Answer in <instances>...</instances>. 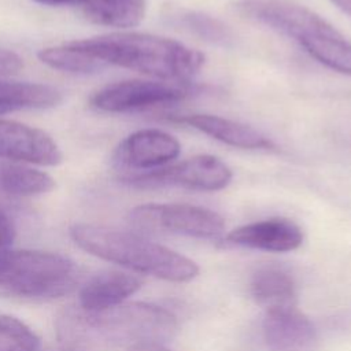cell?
<instances>
[{
    "label": "cell",
    "instance_id": "obj_17",
    "mask_svg": "<svg viewBox=\"0 0 351 351\" xmlns=\"http://www.w3.org/2000/svg\"><path fill=\"white\" fill-rule=\"evenodd\" d=\"M55 180L45 171L27 163L0 159V193L29 197L51 192Z\"/></svg>",
    "mask_w": 351,
    "mask_h": 351
},
{
    "label": "cell",
    "instance_id": "obj_20",
    "mask_svg": "<svg viewBox=\"0 0 351 351\" xmlns=\"http://www.w3.org/2000/svg\"><path fill=\"white\" fill-rule=\"evenodd\" d=\"M40 337L23 321L0 314V351H38Z\"/></svg>",
    "mask_w": 351,
    "mask_h": 351
},
{
    "label": "cell",
    "instance_id": "obj_12",
    "mask_svg": "<svg viewBox=\"0 0 351 351\" xmlns=\"http://www.w3.org/2000/svg\"><path fill=\"white\" fill-rule=\"evenodd\" d=\"M226 241L234 245L269 252L293 251L303 243L302 229L287 218H269L233 229Z\"/></svg>",
    "mask_w": 351,
    "mask_h": 351
},
{
    "label": "cell",
    "instance_id": "obj_1",
    "mask_svg": "<svg viewBox=\"0 0 351 351\" xmlns=\"http://www.w3.org/2000/svg\"><path fill=\"white\" fill-rule=\"evenodd\" d=\"M176 315L160 306L123 302L99 313L69 311L58 322L59 339L71 351L100 346L166 344L177 333Z\"/></svg>",
    "mask_w": 351,
    "mask_h": 351
},
{
    "label": "cell",
    "instance_id": "obj_25",
    "mask_svg": "<svg viewBox=\"0 0 351 351\" xmlns=\"http://www.w3.org/2000/svg\"><path fill=\"white\" fill-rule=\"evenodd\" d=\"M128 351H170L163 344H138L129 347Z\"/></svg>",
    "mask_w": 351,
    "mask_h": 351
},
{
    "label": "cell",
    "instance_id": "obj_4",
    "mask_svg": "<svg viewBox=\"0 0 351 351\" xmlns=\"http://www.w3.org/2000/svg\"><path fill=\"white\" fill-rule=\"evenodd\" d=\"M234 8L292 38L321 64L351 77V41L307 7L289 0H239Z\"/></svg>",
    "mask_w": 351,
    "mask_h": 351
},
{
    "label": "cell",
    "instance_id": "obj_2",
    "mask_svg": "<svg viewBox=\"0 0 351 351\" xmlns=\"http://www.w3.org/2000/svg\"><path fill=\"white\" fill-rule=\"evenodd\" d=\"M101 66H118L162 81L185 84L204 64V55L171 38L118 32L71 41Z\"/></svg>",
    "mask_w": 351,
    "mask_h": 351
},
{
    "label": "cell",
    "instance_id": "obj_3",
    "mask_svg": "<svg viewBox=\"0 0 351 351\" xmlns=\"http://www.w3.org/2000/svg\"><path fill=\"white\" fill-rule=\"evenodd\" d=\"M69 233L85 252L136 274L184 282L195 278L199 273V266L192 259L137 232L95 223H74Z\"/></svg>",
    "mask_w": 351,
    "mask_h": 351
},
{
    "label": "cell",
    "instance_id": "obj_16",
    "mask_svg": "<svg viewBox=\"0 0 351 351\" xmlns=\"http://www.w3.org/2000/svg\"><path fill=\"white\" fill-rule=\"evenodd\" d=\"M62 99V92L48 84L0 80V115L21 110L53 108Z\"/></svg>",
    "mask_w": 351,
    "mask_h": 351
},
{
    "label": "cell",
    "instance_id": "obj_15",
    "mask_svg": "<svg viewBox=\"0 0 351 351\" xmlns=\"http://www.w3.org/2000/svg\"><path fill=\"white\" fill-rule=\"evenodd\" d=\"M250 292L252 299L266 310L293 307L298 300L295 278L277 265L259 267L251 277Z\"/></svg>",
    "mask_w": 351,
    "mask_h": 351
},
{
    "label": "cell",
    "instance_id": "obj_10",
    "mask_svg": "<svg viewBox=\"0 0 351 351\" xmlns=\"http://www.w3.org/2000/svg\"><path fill=\"white\" fill-rule=\"evenodd\" d=\"M0 159L56 166L63 162V152L47 132L0 118Z\"/></svg>",
    "mask_w": 351,
    "mask_h": 351
},
{
    "label": "cell",
    "instance_id": "obj_13",
    "mask_svg": "<svg viewBox=\"0 0 351 351\" xmlns=\"http://www.w3.org/2000/svg\"><path fill=\"white\" fill-rule=\"evenodd\" d=\"M143 285V278L129 270L106 269L93 274L80 289V308L99 313L128 300Z\"/></svg>",
    "mask_w": 351,
    "mask_h": 351
},
{
    "label": "cell",
    "instance_id": "obj_5",
    "mask_svg": "<svg viewBox=\"0 0 351 351\" xmlns=\"http://www.w3.org/2000/svg\"><path fill=\"white\" fill-rule=\"evenodd\" d=\"M78 267L60 254L37 250L0 251V292L22 298H56L70 292Z\"/></svg>",
    "mask_w": 351,
    "mask_h": 351
},
{
    "label": "cell",
    "instance_id": "obj_19",
    "mask_svg": "<svg viewBox=\"0 0 351 351\" xmlns=\"http://www.w3.org/2000/svg\"><path fill=\"white\" fill-rule=\"evenodd\" d=\"M37 56L41 63L64 73L92 74L104 69V66L82 52L71 41L62 45L41 48L37 52Z\"/></svg>",
    "mask_w": 351,
    "mask_h": 351
},
{
    "label": "cell",
    "instance_id": "obj_7",
    "mask_svg": "<svg viewBox=\"0 0 351 351\" xmlns=\"http://www.w3.org/2000/svg\"><path fill=\"white\" fill-rule=\"evenodd\" d=\"M232 177V170L225 162L214 155L203 154L167 167L141 173H126L119 176V180L137 189L178 186L192 191L213 192L226 188Z\"/></svg>",
    "mask_w": 351,
    "mask_h": 351
},
{
    "label": "cell",
    "instance_id": "obj_24",
    "mask_svg": "<svg viewBox=\"0 0 351 351\" xmlns=\"http://www.w3.org/2000/svg\"><path fill=\"white\" fill-rule=\"evenodd\" d=\"M48 7H81L85 0H33Z\"/></svg>",
    "mask_w": 351,
    "mask_h": 351
},
{
    "label": "cell",
    "instance_id": "obj_8",
    "mask_svg": "<svg viewBox=\"0 0 351 351\" xmlns=\"http://www.w3.org/2000/svg\"><path fill=\"white\" fill-rule=\"evenodd\" d=\"M192 93L185 84L167 81L126 80L99 89L90 97V106L101 112L121 114L144 111L186 99Z\"/></svg>",
    "mask_w": 351,
    "mask_h": 351
},
{
    "label": "cell",
    "instance_id": "obj_21",
    "mask_svg": "<svg viewBox=\"0 0 351 351\" xmlns=\"http://www.w3.org/2000/svg\"><path fill=\"white\" fill-rule=\"evenodd\" d=\"M181 25L196 36L221 45H228L232 40L229 29L218 19L200 12H186L180 18Z\"/></svg>",
    "mask_w": 351,
    "mask_h": 351
},
{
    "label": "cell",
    "instance_id": "obj_14",
    "mask_svg": "<svg viewBox=\"0 0 351 351\" xmlns=\"http://www.w3.org/2000/svg\"><path fill=\"white\" fill-rule=\"evenodd\" d=\"M166 121L193 128L223 144L243 149H270L273 141L245 123L211 114L166 115Z\"/></svg>",
    "mask_w": 351,
    "mask_h": 351
},
{
    "label": "cell",
    "instance_id": "obj_6",
    "mask_svg": "<svg viewBox=\"0 0 351 351\" xmlns=\"http://www.w3.org/2000/svg\"><path fill=\"white\" fill-rule=\"evenodd\" d=\"M128 222L144 236L171 233L196 239H219L225 232V221L218 213L186 203L141 204L129 211Z\"/></svg>",
    "mask_w": 351,
    "mask_h": 351
},
{
    "label": "cell",
    "instance_id": "obj_23",
    "mask_svg": "<svg viewBox=\"0 0 351 351\" xmlns=\"http://www.w3.org/2000/svg\"><path fill=\"white\" fill-rule=\"evenodd\" d=\"M15 237V229L11 219L0 211V251L11 247Z\"/></svg>",
    "mask_w": 351,
    "mask_h": 351
},
{
    "label": "cell",
    "instance_id": "obj_26",
    "mask_svg": "<svg viewBox=\"0 0 351 351\" xmlns=\"http://www.w3.org/2000/svg\"><path fill=\"white\" fill-rule=\"evenodd\" d=\"M332 3L351 16V0H332Z\"/></svg>",
    "mask_w": 351,
    "mask_h": 351
},
{
    "label": "cell",
    "instance_id": "obj_9",
    "mask_svg": "<svg viewBox=\"0 0 351 351\" xmlns=\"http://www.w3.org/2000/svg\"><path fill=\"white\" fill-rule=\"evenodd\" d=\"M181 151L178 140L159 129H141L125 137L115 148L112 162L118 170L141 173L174 160Z\"/></svg>",
    "mask_w": 351,
    "mask_h": 351
},
{
    "label": "cell",
    "instance_id": "obj_22",
    "mask_svg": "<svg viewBox=\"0 0 351 351\" xmlns=\"http://www.w3.org/2000/svg\"><path fill=\"white\" fill-rule=\"evenodd\" d=\"M22 67V58L16 52L0 48V80H7L8 77H12L18 71H21Z\"/></svg>",
    "mask_w": 351,
    "mask_h": 351
},
{
    "label": "cell",
    "instance_id": "obj_11",
    "mask_svg": "<svg viewBox=\"0 0 351 351\" xmlns=\"http://www.w3.org/2000/svg\"><path fill=\"white\" fill-rule=\"evenodd\" d=\"M262 332L270 351H318L319 347L315 325L295 306L266 310Z\"/></svg>",
    "mask_w": 351,
    "mask_h": 351
},
{
    "label": "cell",
    "instance_id": "obj_18",
    "mask_svg": "<svg viewBox=\"0 0 351 351\" xmlns=\"http://www.w3.org/2000/svg\"><path fill=\"white\" fill-rule=\"evenodd\" d=\"M93 23L126 29L137 26L145 15V0H85L80 7Z\"/></svg>",
    "mask_w": 351,
    "mask_h": 351
}]
</instances>
